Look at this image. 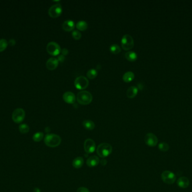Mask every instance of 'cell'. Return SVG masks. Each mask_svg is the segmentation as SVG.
I'll return each instance as SVG.
<instances>
[{"label":"cell","instance_id":"e0dca14e","mask_svg":"<svg viewBox=\"0 0 192 192\" xmlns=\"http://www.w3.org/2000/svg\"><path fill=\"white\" fill-rule=\"evenodd\" d=\"M138 91V88L135 86H132L129 87L127 91V95L129 98H133L135 97Z\"/></svg>","mask_w":192,"mask_h":192},{"label":"cell","instance_id":"83f0119b","mask_svg":"<svg viewBox=\"0 0 192 192\" xmlns=\"http://www.w3.org/2000/svg\"><path fill=\"white\" fill-rule=\"evenodd\" d=\"M87 76L90 79L95 78L97 76V71L95 69H90L87 72Z\"/></svg>","mask_w":192,"mask_h":192},{"label":"cell","instance_id":"30bf717a","mask_svg":"<svg viewBox=\"0 0 192 192\" xmlns=\"http://www.w3.org/2000/svg\"><path fill=\"white\" fill-rule=\"evenodd\" d=\"M144 142L149 147H154L158 143V139L157 136L153 133H147L144 136Z\"/></svg>","mask_w":192,"mask_h":192},{"label":"cell","instance_id":"8fae6325","mask_svg":"<svg viewBox=\"0 0 192 192\" xmlns=\"http://www.w3.org/2000/svg\"><path fill=\"white\" fill-rule=\"evenodd\" d=\"M96 143L93 140L87 139L85 140L84 143V151L87 153H92L96 150Z\"/></svg>","mask_w":192,"mask_h":192},{"label":"cell","instance_id":"ba28073f","mask_svg":"<svg viewBox=\"0 0 192 192\" xmlns=\"http://www.w3.org/2000/svg\"><path fill=\"white\" fill-rule=\"evenodd\" d=\"M46 49L47 52L50 55L53 56H56L59 55L61 50L60 45L57 43L53 41L48 43L46 47Z\"/></svg>","mask_w":192,"mask_h":192},{"label":"cell","instance_id":"ac0fdd59","mask_svg":"<svg viewBox=\"0 0 192 192\" xmlns=\"http://www.w3.org/2000/svg\"><path fill=\"white\" fill-rule=\"evenodd\" d=\"M83 164H84V159L83 157H81L75 158L72 162L73 166L75 169H80L83 166Z\"/></svg>","mask_w":192,"mask_h":192},{"label":"cell","instance_id":"d6986e66","mask_svg":"<svg viewBox=\"0 0 192 192\" xmlns=\"http://www.w3.org/2000/svg\"><path fill=\"white\" fill-rule=\"evenodd\" d=\"M82 124L84 127L88 130H93L95 127V123L91 120H84Z\"/></svg>","mask_w":192,"mask_h":192},{"label":"cell","instance_id":"4dcf8cb0","mask_svg":"<svg viewBox=\"0 0 192 192\" xmlns=\"http://www.w3.org/2000/svg\"><path fill=\"white\" fill-rule=\"evenodd\" d=\"M65 56L63 55H62V54L59 55L58 58H57L59 62H63L64 61V60H65Z\"/></svg>","mask_w":192,"mask_h":192},{"label":"cell","instance_id":"52a82bcc","mask_svg":"<svg viewBox=\"0 0 192 192\" xmlns=\"http://www.w3.org/2000/svg\"><path fill=\"white\" fill-rule=\"evenodd\" d=\"M162 181L167 184H173L176 180V176L170 171H165L161 174Z\"/></svg>","mask_w":192,"mask_h":192},{"label":"cell","instance_id":"d6a6232c","mask_svg":"<svg viewBox=\"0 0 192 192\" xmlns=\"http://www.w3.org/2000/svg\"><path fill=\"white\" fill-rule=\"evenodd\" d=\"M9 43L10 46H15V44H16V41L14 39H11L9 42Z\"/></svg>","mask_w":192,"mask_h":192},{"label":"cell","instance_id":"cb8c5ba5","mask_svg":"<svg viewBox=\"0 0 192 192\" xmlns=\"http://www.w3.org/2000/svg\"><path fill=\"white\" fill-rule=\"evenodd\" d=\"M44 134L42 132H37L35 133L33 136V140L35 142H39L43 139Z\"/></svg>","mask_w":192,"mask_h":192},{"label":"cell","instance_id":"7402d4cb","mask_svg":"<svg viewBox=\"0 0 192 192\" xmlns=\"http://www.w3.org/2000/svg\"><path fill=\"white\" fill-rule=\"evenodd\" d=\"M76 27L80 31H85L88 28V23L84 20H80L77 23Z\"/></svg>","mask_w":192,"mask_h":192},{"label":"cell","instance_id":"ffe728a7","mask_svg":"<svg viewBox=\"0 0 192 192\" xmlns=\"http://www.w3.org/2000/svg\"><path fill=\"white\" fill-rule=\"evenodd\" d=\"M134 78V74L131 71H128L124 73L123 76V79L125 82L131 81Z\"/></svg>","mask_w":192,"mask_h":192},{"label":"cell","instance_id":"d4e9b609","mask_svg":"<svg viewBox=\"0 0 192 192\" xmlns=\"http://www.w3.org/2000/svg\"><path fill=\"white\" fill-rule=\"evenodd\" d=\"M110 52L114 54H117L121 52V48L117 44H112L110 47Z\"/></svg>","mask_w":192,"mask_h":192},{"label":"cell","instance_id":"5b68a950","mask_svg":"<svg viewBox=\"0 0 192 192\" xmlns=\"http://www.w3.org/2000/svg\"><path fill=\"white\" fill-rule=\"evenodd\" d=\"M25 117V112L22 108H17L12 114V120L16 123L23 122Z\"/></svg>","mask_w":192,"mask_h":192},{"label":"cell","instance_id":"44dd1931","mask_svg":"<svg viewBox=\"0 0 192 192\" xmlns=\"http://www.w3.org/2000/svg\"><path fill=\"white\" fill-rule=\"evenodd\" d=\"M125 58L128 60L130 62H133L137 60V54L134 52L133 51H129L125 53Z\"/></svg>","mask_w":192,"mask_h":192},{"label":"cell","instance_id":"e575fe53","mask_svg":"<svg viewBox=\"0 0 192 192\" xmlns=\"http://www.w3.org/2000/svg\"><path fill=\"white\" fill-rule=\"evenodd\" d=\"M34 192H41V190L38 188H35L34 189Z\"/></svg>","mask_w":192,"mask_h":192},{"label":"cell","instance_id":"2e32d148","mask_svg":"<svg viewBox=\"0 0 192 192\" xmlns=\"http://www.w3.org/2000/svg\"><path fill=\"white\" fill-rule=\"evenodd\" d=\"M75 27L74 21L72 20H66L63 24V28L67 32L71 31Z\"/></svg>","mask_w":192,"mask_h":192},{"label":"cell","instance_id":"5bb4252c","mask_svg":"<svg viewBox=\"0 0 192 192\" xmlns=\"http://www.w3.org/2000/svg\"><path fill=\"white\" fill-rule=\"evenodd\" d=\"M99 159L96 156H92L89 157L87 160V165L89 167L97 166L99 163Z\"/></svg>","mask_w":192,"mask_h":192},{"label":"cell","instance_id":"7c38bea8","mask_svg":"<svg viewBox=\"0 0 192 192\" xmlns=\"http://www.w3.org/2000/svg\"><path fill=\"white\" fill-rule=\"evenodd\" d=\"M63 98L64 101L69 104H73L76 99L75 94L71 91L65 92L63 94Z\"/></svg>","mask_w":192,"mask_h":192},{"label":"cell","instance_id":"1f68e13d","mask_svg":"<svg viewBox=\"0 0 192 192\" xmlns=\"http://www.w3.org/2000/svg\"><path fill=\"white\" fill-rule=\"evenodd\" d=\"M61 52L62 53V55H63L64 56L67 55L68 52H69V51L68 50L66 49V48H64L63 49L61 50Z\"/></svg>","mask_w":192,"mask_h":192},{"label":"cell","instance_id":"4fadbf2b","mask_svg":"<svg viewBox=\"0 0 192 192\" xmlns=\"http://www.w3.org/2000/svg\"><path fill=\"white\" fill-rule=\"evenodd\" d=\"M59 65V60L55 58H50L46 62V67L49 70L56 69Z\"/></svg>","mask_w":192,"mask_h":192},{"label":"cell","instance_id":"4316f807","mask_svg":"<svg viewBox=\"0 0 192 192\" xmlns=\"http://www.w3.org/2000/svg\"><path fill=\"white\" fill-rule=\"evenodd\" d=\"M8 46V42L5 39H0V52H2L6 50Z\"/></svg>","mask_w":192,"mask_h":192},{"label":"cell","instance_id":"f1b7e54d","mask_svg":"<svg viewBox=\"0 0 192 192\" xmlns=\"http://www.w3.org/2000/svg\"><path fill=\"white\" fill-rule=\"evenodd\" d=\"M72 36L75 39H79L81 37V33L79 31L74 30L72 32Z\"/></svg>","mask_w":192,"mask_h":192},{"label":"cell","instance_id":"277c9868","mask_svg":"<svg viewBox=\"0 0 192 192\" xmlns=\"http://www.w3.org/2000/svg\"><path fill=\"white\" fill-rule=\"evenodd\" d=\"M134 44V39L132 36L128 34L123 35L121 39V46L124 50H130L133 47Z\"/></svg>","mask_w":192,"mask_h":192},{"label":"cell","instance_id":"9c48e42d","mask_svg":"<svg viewBox=\"0 0 192 192\" xmlns=\"http://www.w3.org/2000/svg\"><path fill=\"white\" fill-rule=\"evenodd\" d=\"M75 87L79 90H84L88 87L89 85V81L84 76H79L76 78L74 81Z\"/></svg>","mask_w":192,"mask_h":192},{"label":"cell","instance_id":"9a60e30c","mask_svg":"<svg viewBox=\"0 0 192 192\" xmlns=\"http://www.w3.org/2000/svg\"><path fill=\"white\" fill-rule=\"evenodd\" d=\"M177 184L181 188H187L189 185V180L186 177H181L177 180Z\"/></svg>","mask_w":192,"mask_h":192},{"label":"cell","instance_id":"484cf974","mask_svg":"<svg viewBox=\"0 0 192 192\" xmlns=\"http://www.w3.org/2000/svg\"><path fill=\"white\" fill-rule=\"evenodd\" d=\"M170 148L169 145L165 142H161L159 144V149L162 152H167Z\"/></svg>","mask_w":192,"mask_h":192},{"label":"cell","instance_id":"3957f363","mask_svg":"<svg viewBox=\"0 0 192 192\" xmlns=\"http://www.w3.org/2000/svg\"><path fill=\"white\" fill-rule=\"evenodd\" d=\"M77 99L80 104H89L92 101L93 96L89 91L83 90L78 93Z\"/></svg>","mask_w":192,"mask_h":192},{"label":"cell","instance_id":"f546056e","mask_svg":"<svg viewBox=\"0 0 192 192\" xmlns=\"http://www.w3.org/2000/svg\"><path fill=\"white\" fill-rule=\"evenodd\" d=\"M77 192H89V191L88 189H87L85 187H79L78 190Z\"/></svg>","mask_w":192,"mask_h":192},{"label":"cell","instance_id":"836d02e7","mask_svg":"<svg viewBox=\"0 0 192 192\" xmlns=\"http://www.w3.org/2000/svg\"><path fill=\"white\" fill-rule=\"evenodd\" d=\"M107 161L106 160V159H102L101 161V164L102 165H103V166H105V165H106V164H107Z\"/></svg>","mask_w":192,"mask_h":192},{"label":"cell","instance_id":"8992f818","mask_svg":"<svg viewBox=\"0 0 192 192\" xmlns=\"http://www.w3.org/2000/svg\"><path fill=\"white\" fill-rule=\"evenodd\" d=\"M63 12V7L60 3H56L51 6L48 10V14L53 18L59 17Z\"/></svg>","mask_w":192,"mask_h":192},{"label":"cell","instance_id":"603a6c76","mask_svg":"<svg viewBox=\"0 0 192 192\" xmlns=\"http://www.w3.org/2000/svg\"><path fill=\"white\" fill-rule=\"evenodd\" d=\"M19 131L21 134H27L29 131V127L28 124L25 123H23L19 126Z\"/></svg>","mask_w":192,"mask_h":192},{"label":"cell","instance_id":"7a4b0ae2","mask_svg":"<svg viewBox=\"0 0 192 192\" xmlns=\"http://www.w3.org/2000/svg\"><path fill=\"white\" fill-rule=\"evenodd\" d=\"M112 146L108 143L103 142L100 144L97 148V153L101 158L108 157L112 153Z\"/></svg>","mask_w":192,"mask_h":192},{"label":"cell","instance_id":"6da1fadb","mask_svg":"<svg viewBox=\"0 0 192 192\" xmlns=\"http://www.w3.org/2000/svg\"><path fill=\"white\" fill-rule=\"evenodd\" d=\"M45 144L51 148L58 147L61 142V138L58 135L55 134H48L45 138Z\"/></svg>","mask_w":192,"mask_h":192}]
</instances>
